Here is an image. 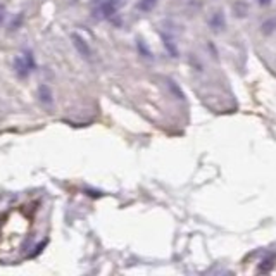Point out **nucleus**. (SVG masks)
Returning <instances> with one entry per match:
<instances>
[{
	"mask_svg": "<svg viewBox=\"0 0 276 276\" xmlns=\"http://www.w3.org/2000/svg\"><path fill=\"white\" fill-rule=\"evenodd\" d=\"M38 93H40V100H42L43 104L45 105H52V93H50V88L49 86H45V85H42L38 88Z\"/></svg>",
	"mask_w": 276,
	"mask_h": 276,
	"instance_id": "nucleus-5",
	"label": "nucleus"
},
{
	"mask_svg": "<svg viewBox=\"0 0 276 276\" xmlns=\"http://www.w3.org/2000/svg\"><path fill=\"white\" fill-rule=\"evenodd\" d=\"M159 0H138V9L141 12H150L155 5H157Z\"/></svg>",
	"mask_w": 276,
	"mask_h": 276,
	"instance_id": "nucleus-7",
	"label": "nucleus"
},
{
	"mask_svg": "<svg viewBox=\"0 0 276 276\" xmlns=\"http://www.w3.org/2000/svg\"><path fill=\"white\" fill-rule=\"evenodd\" d=\"M161 36H162V40H164V45H166V49H168V52L171 54V57H178V49H176V45H174L171 36H168L164 33H162Z\"/></svg>",
	"mask_w": 276,
	"mask_h": 276,
	"instance_id": "nucleus-6",
	"label": "nucleus"
},
{
	"mask_svg": "<svg viewBox=\"0 0 276 276\" xmlns=\"http://www.w3.org/2000/svg\"><path fill=\"white\" fill-rule=\"evenodd\" d=\"M257 2H259V5H261V7H268L271 2H273V0H257Z\"/></svg>",
	"mask_w": 276,
	"mask_h": 276,
	"instance_id": "nucleus-10",
	"label": "nucleus"
},
{
	"mask_svg": "<svg viewBox=\"0 0 276 276\" xmlns=\"http://www.w3.org/2000/svg\"><path fill=\"white\" fill-rule=\"evenodd\" d=\"M72 40V45L76 47V50L79 52V56L85 57V59H92V49H90V45L85 42V38L83 36H79L78 33H74L71 36Z\"/></svg>",
	"mask_w": 276,
	"mask_h": 276,
	"instance_id": "nucleus-3",
	"label": "nucleus"
},
{
	"mask_svg": "<svg viewBox=\"0 0 276 276\" xmlns=\"http://www.w3.org/2000/svg\"><path fill=\"white\" fill-rule=\"evenodd\" d=\"M273 261H275V257H270V259H266V261H264V264H261V266H259V271H263V273L270 271V268H273Z\"/></svg>",
	"mask_w": 276,
	"mask_h": 276,
	"instance_id": "nucleus-9",
	"label": "nucleus"
},
{
	"mask_svg": "<svg viewBox=\"0 0 276 276\" xmlns=\"http://www.w3.org/2000/svg\"><path fill=\"white\" fill-rule=\"evenodd\" d=\"M14 68H16L17 76H21V78H26V76L35 69L33 54H31V52L19 54V56L16 57V61H14Z\"/></svg>",
	"mask_w": 276,
	"mask_h": 276,
	"instance_id": "nucleus-2",
	"label": "nucleus"
},
{
	"mask_svg": "<svg viewBox=\"0 0 276 276\" xmlns=\"http://www.w3.org/2000/svg\"><path fill=\"white\" fill-rule=\"evenodd\" d=\"M209 26H210V30H214V31L223 30L224 28V14L221 12V10L214 12L212 16L209 17Z\"/></svg>",
	"mask_w": 276,
	"mask_h": 276,
	"instance_id": "nucleus-4",
	"label": "nucleus"
},
{
	"mask_svg": "<svg viewBox=\"0 0 276 276\" xmlns=\"http://www.w3.org/2000/svg\"><path fill=\"white\" fill-rule=\"evenodd\" d=\"M275 28H276V19H270V21H266V23L263 24V33H266V35L273 33Z\"/></svg>",
	"mask_w": 276,
	"mask_h": 276,
	"instance_id": "nucleus-8",
	"label": "nucleus"
},
{
	"mask_svg": "<svg viewBox=\"0 0 276 276\" xmlns=\"http://www.w3.org/2000/svg\"><path fill=\"white\" fill-rule=\"evenodd\" d=\"M119 5H121L119 0H92L90 9L97 19H111L118 14Z\"/></svg>",
	"mask_w": 276,
	"mask_h": 276,
	"instance_id": "nucleus-1",
	"label": "nucleus"
}]
</instances>
